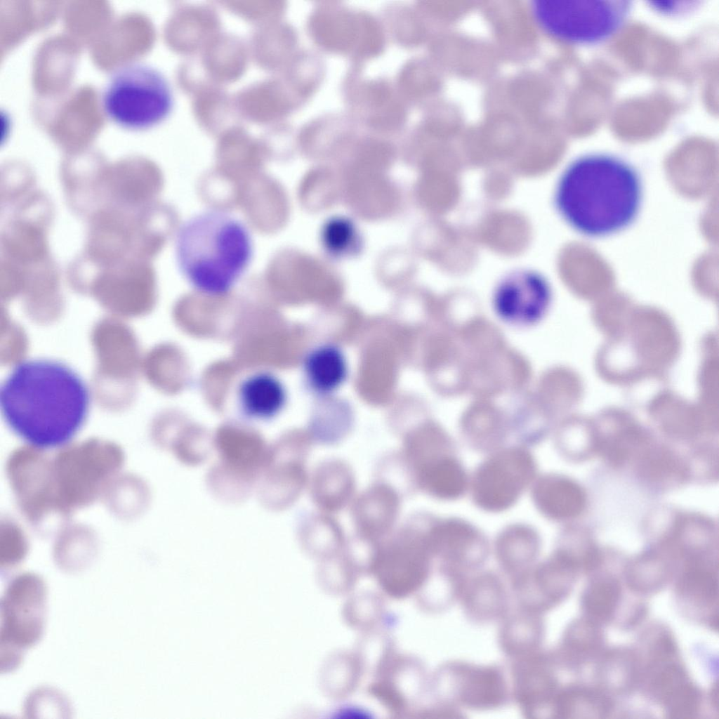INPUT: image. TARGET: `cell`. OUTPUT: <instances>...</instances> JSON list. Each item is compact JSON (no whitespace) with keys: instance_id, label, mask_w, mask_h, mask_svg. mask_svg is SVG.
Listing matches in <instances>:
<instances>
[{"instance_id":"3957f363","label":"cell","mask_w":719,"mask_h":719,"mask_svg":"<svg viewBox=\"0 0 719 719\" xmlns=\"http://www.w3.org/2000/svg\"><path fill=\"white\" fill-rule=\"evenodd\" d=\"M253 241L246 224L230 213L209 209L185 220L174 241L177 267L188 284L210 297L230 292L247 271Z\"/></svg>"},{"instance_id":"6da1fadb","label":"cell","mask_w":719,"mask_h":719,"mask_svg":"<svg viewBox=\"0 0 719 719\" xmlns=\"http://www.w3.org/2000/svg\"><path fill=\"white\" fill-rule=\"evenodd\" d=\"M89 405V389L83 378L56 360L20 362L0 388L6 423L18 437L38 449L70 442L84 426Z\"/></svg>"},{"instance_id":"9c48e42d","label":"cell","mask_w":719,"mask_h":719,"mask_svg":"<svg viewBox=\"0 0 719 719\" xmlns=\"http://www.w3.org/2000/svg\"><path fill=\"white\" fill-rule=\"evenodd\" d=\"M428 536L432 551L441 557L451 572L476 567L489 553L484 534L476 526L459 517L437 522Z\"/></svg>"},{"instance_id":"8fae6325","label":"cell","mask_w":719,"mask_h":719,"mask_svg":"<svg viewBox=\"0 0 719 719\" xmlns=\"http://www.w3.org/2000/svg\"><path fill=\"white\" fill-rule=\"evenodd\" d=\"M376 678L379 680L376 691L399 711L416 703L428 685L423 664L409 655L397 654Z\"/></svg>"},{"instance_id":"277c9868","label":"cell","mask_w":719,"mask_h":719,"mask_svg":"<svg viewBox=\"0 0 719 719\" xmlns=\"http://www.w3.org/2000/svg\"><path fill=\"white\" fill-rule=\"evenodd\" d=\"M171 86L157 68L129 62L109 77L101 93L103 112L111 121L131 130L154 127L165 120L173 107Z\"/></svg>"},{"instance_id":"ba28073f","label":"cell","mask_w":719,"mask_h":719,"mask_svg":"<svg viewBox=\"0 0 719 719\" xmlns=\"http://www.w3.org/2000/svg\"><path fill=\"white\" fill-rule=\"evenodd\" d=\"M552 290L547 278L530 268H517L504 275L493 292L498 315L516 325L539 320L550 303Z\"/></svg>"},{"instance_id":"5b68a950","label":"cell","mask_w":719,"mask_h":719,"mask_svg":"<svg viewBox=\"0 0 719 719\" xmlns=\"http://www.w3.org/2000/svg\"><path fill=\"white\" fill-rule=\"evenodd\" d=\"M625 0H537L531 12L537 25L560 41L574 45L602 44L624 26L632 10Z\"/></svg>"},{"instance_id":"e0dca14e","label":"cell","mask_w":719,"mask_h":719,"mask_svg":"<svg viewBox=\"0 0 719 719\" xmlns=\"http://www.w3.org/2000/svg\"><path fill=\"white\" fill-rule=\"evenodd\" d=\"M354 652L364 673L377 677L397 654L391 634L380 626L360 632Z\"/></svg>"},{"instance_id":"7c38bea8","label":"cell","mask_w":719,"mask_h":719,"mask_svg":"<svg viewBox=\"0 0 719 719\" xmlns=\"http://www.w3.org/2000/svg\"><path fill=\"white\" fill-rule=\"evenodd\" d=\"M532 484V501L544 517L562 520L578 512L580 492L569 480L555 474H544L536 478Z\"/></svg>"},{"instance_id":"30bf717a","label":"cell","mask_w":719,"mask_h":719,"mask_svg":"<svg viewBox=\"0 0 719 719\" xmlns=\"http://www.w3.org/2000/svg\"><path fill=\"white\" fill-rule=\"evenodd\" d=\"M288 399L286 388L272 371H252L243 376L235 390L236 406L244 417L266 421L284 409Z\"/></svg>"},{"instance_id":"9a60e30c","label":"cell","mask_w":719,"mask_h":719,"mask_svg":"<svg viewBox=\"0 0 719 719\" xmlns=\"http://www.w3.org/2000/svg\"><path fill=\"white\" fill-rule=\"evenodd\" d=\"M364 674L353 650H337L323 661L319 672V685L326 697L343 700L356 691Z\"/></svg>"},{"instance_id":"ac0fdd59","label":"cell","mask_w":719,"mask_h":719,"mask_svg":"<svg viewBox=\"0 0 719 719\" xmlns=\"http://www.w3.org/2000/svg\"><path fill=\"white\" fill-rule=\"evenodd\" d=\"M386 610L383 596L364 590L348 595L342 608V617L350 628L362 632L380 626Z\"/></svg>"},{"instance_id":"d6986e66","label":"cell","mask_w":719,"mask_h":719,"mask_svg":"<svg viewBox=\"0 0 719 719\" xmlns=\"http://www.w3.org/2000/svg\"><path fill=\"white\" fill-rule=\"evenodd\" d=\"M357 572L350 565L329 563L319 570L317 581L325 593L335 597L348 596L353 592Z\"/></svg>"},{"instance_id":"52a82bcc","label":"cell","mask_w":719,"mask_h":719,"mask_svg":"<svg viewBox=\"0 0 719 719\" xmlns=\"http://www.w3.org/2000/svg\"><path fill=\"white\" fill-rule=\"evenodd\" d=\"M536 475V463L527 449L512 447L491 454L475 470L470 482L475 506L488 513L512 508Z\"/></svg>"},{"instance_id":"8992f818","label":"cell","mask_w":719,"mask_h":719,"mask_svg":"<svg viewBox=\"0 0 719 719\" xmlns=\"http://www.w3.org/2000/svg\"><path fill=\"white\" fill-rule=\"evenodd\" d=\"M46 599L47 588L36 576H20L6 587L0 604L1 673L16 669L24 652L41 640Z\"/></svg>"},{"instance_id":"7a4b0ae2","label":"cell","mask_w":719,"mask_h":719,"mask_svg":"<svg viewBox=\"0 0 719 719\" xmlns=\"http://www.w3.org/2000/svg\"><path fill=\"white\" fill-rule=\"evenodd\" d=\"M642 183L636 169L617 156L591 153L572 161L553 191L558 215L577 232L603 237L619 232L636 219Z\"/></svg>"},{"instance_id":"5bb4252c","label":"cell","mask_w":719,"mask_h":719,"mask_svg":"<svg viewBox=\"0 0 719 719\" xmlns=\"http://www.w3.org/2000/svg\"><path fill=\"white\" fill-rule=\"evenodd\" d=\"M541 545V536L533 527L514 523L499 533L494 550L504 569L510 572H523L537 558Z\"/></svg>"},{"instance_id":"4fadbf2b","label":"cell","mask_w":719,"mask_h":719,"mask_svg":"<svg viewBox=\"0 0 719 719\" xmlns=\"http://www.w3.org/2000/svg\"><path fill=\"white\" fill-rule=\"evenodd\" d=\"M303 371L307 387L315 393L326 395L345 381L348 365L340 348L332 344H322L305 355Z\"/></svg>"},{"instance_id":"ffe728a7","label":"cell","mask_w":719,"mask_h":719,"mask_svg":"<svg viewBox=\"0 0 719 719\" xmlns=\"http://www.w3.org/2000/svg\"><path fill=\"white\" fill-rule=\"evenodd\" d=\"M326 244L334 251H342L350 245L353 239V229L346 221L335 220L325 231Z\"/></svg>"},{"instance_id":"2e32d148","label":"cell","mask_w":719,"mask_h":719,"mask_svg":"<svg viewBox=\"0 0 719 719\" xmlns=\"http://www.w3.org/2000/svg\"><path fill=\"white\" fill-rule=\"evenodd\" d=\"M422 482L429 493L445 501L460 499L470 485L466 470L454 452L440 456L425 463Z\"/></svg>"}]
</instances>
